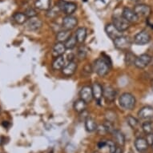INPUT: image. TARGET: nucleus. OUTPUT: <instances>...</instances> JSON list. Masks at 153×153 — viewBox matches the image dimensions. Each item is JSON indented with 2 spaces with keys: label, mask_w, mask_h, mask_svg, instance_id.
Wrapping results in <instances>:
<instances>
[{
  "label": "nucleus",
  "mask_w": 153,
  "mask_h": 153,
  "mask_svg": "<svg viewBox=\"0 0 153 153\" xmlns=\"http://www.w3.org/2000/svg\"><path fill=\"white\" fill-rule=\"evenodd\" d=\"M88 30L85 27H79L75 31V37L77 39V42L79 43H84L86 38H87Z\"/></svg>",
  "instance_id": "4be33fe9"
},
{
  "label": "nucleus",
  "mask_w": 153,
  "mask_h": 153,
  "mask_svg": "<svg viewBox=\"0 0 153 153\" xmlns=\"http://www.w3.org/2000/svg\"><path fill=\"white\" fill-rule=\"evenodd\" d=\"M35 7L41 10H48L51 7V0H36L35 3Z\"/></svg>",
  "instance_id": "aec40b11"
},
{
  "label": "nucleus",
  "mask_w": 153,
  "mask_h": 153,
  "mask_svg": "<svg viewBox=\"0 0 153 153\" xmlns=\"http://www.w3.org/2000/svg\"><path fill=\"white\" fill-rule=\"evenodd\" d=\"M152 91H153V80L152 81Z\"/></svg>",
  "instance_id": "c03bdc74"
},
{
  "label": "nucleus",
  "mask_w": 153,
  "mask_h": 153,
  "mask_svg": "<svg viewBox=\"0 0 153 153\" xmlns=\"http://www.w3.org/2000/svg\"><path fill=\"white\" fill-rule=\"evenodd\" d=\"M67 48H66L65 45L63 43H55V46L53 47L52 49V55L54 57H58V56H61L65 53Z\"/></svg>",
  "instance_id": "6ab92c4d"
},
{
  "label": "nucleus",
  "mask_w": 153,
  "mask_h": 153,
  "mask_svg": "<svg viewBox=\"0 0 153 153\" xmlns=\"http://www.w3.org/2000/svg\"><path fill=\"white\" fill-rule=\"evenodd\" d=\"M70 37V30H64V29H63V30H60V31H59V32L57 33V35H56V40L58 41L59 43H64Z\"/></svg>",
  "instance_id": "5701e85b"
},
{
  "label": "nucleus",
  "mask_w": 153,
  "mask_h": 153,
  "mask_svg": "<svg viewBox=\"0 0 153 153\" xmlns=\"http://www.w3.org/2000/svg\"><path fill=\"white\" fill-rule=\"evenodd\" d=\"M42 26H43V22L37 17L30 18V19H28L26 22V27L29 30H32V31L39 30L42 27Z\"/></svg>",
  "instance_id": "ddd939ff"
},
{
  "label": "nucleus",
  "mask_w": 153,
  "mask_h": 153,
  "mask_svg": "<svg viewBox=\"0 0 153 153\" xmlns=\"http://www.w3.org/2000/svg\"><path fill=\"white\" fill-rule=\"evenodd\" d=\"M136 59V56L133 53L128 51L125 55V63L127 65H132L135 63V61Z\"/></svg>",
  "instance_id": "7c9ffc66"
},
{
  "label": "nucleus",
  "mask_w": 153,
  "mask_h": 153,
  "mask_svg": "<svg viewBox=\"0 0 153 153\" xmlns=\"http://www.w3.org/2000/svg\"><path fill=\"white\" fill-rule=\"evenodd\" d=\"M78 24V19L72 15H67L63 19V28L64 30H71Z\"/></svg>",
  "instance_id": "9d476101"
},
{
  "label": "nucleus",
  "mask_w": 153,
  "mask_h": 153,
  "mask_svg": "<svg viewBox=\"0 0 153 153\" xmlns=\"http://www.w3.org/2000/svg\"><path fill=\"white\" fill-rule=\"evenodd\" d=\"M139 117L145 121L153 120V107L151 106H145L139 111Z\"/></svg>",
  "instance_id": "1a4fd4ad"
},
{
  "label": "nucleus",
  "mask_w": 153,
  "mask_h": 153,
  "mask_svg": "<svg viewBox=\"0 0 153 153\" xmlns=\"http://www.w3.org/2000/svg\"><path fill=\"white\" fill-rule=\"evenodd\" d=\"M152 62V56L148 54H142L138 57H136L134 65L139 69H143L148 67Z\"/></svg>",
  "instance_id": "0eeeda50"
},
{
  "label": "nucleus",
  "mask_w": 153,
  "mask_h": 153,
  "mask_svg": "<svg viewBox=\"0 0 153 153\" xmlns=\"http://www.w3.org/2000/svg\"><path fill=\"white\" fill-rule=\"evenodd\" d=\"M64 66H65V60L63 55L55 57L52 62V68L55 71L62 70Z\"/></svg>",
  "instance_id": "412c9836"
},
{
  "label": "nucleus",
  "mask_w": 153,
  "mask_h": 153,
  "mask_svg": "<svg viewBox=\"0 0 153 153\" xmlns=\"http://www.w3.org/2000/svg\"><path fill=\"white\" fill-rule=\"evenodd\" d=\"M105 32L108 35V37L110 38L111 39H112L113 41L116 39L120 36H121V35H123L122 32L120 30H119L113 23H108V24L106 25Z\"/></svg>",
  "instance_id": "9b49d317"
},
{
  "label": "nucleus",
  "mask_w": 153,
  "mask_h": 153,
  "mask_svg": "<svg viewBox=\"0 0 153 153\" xmlns=\"http://www.w3.org/2000/svg\"><path fill=\"white\" fill-rule=\"evenodd\" d=\"M112 135L115 138V140L119 145L123 146L125 143V136L123 135V133L121 132L119 130H115L112 132Z\"/></svg>",
  "instance_id": "393cba45"
},
{
  "label": "nucleus",
  "mask_w": 153,
  "mask_h": 153,
  "mask_svg": "<svg viewBox=\"0 0 153 153\" xmlns=\"http://www.w3.org/2000/svg\"><path fill=\"white\" fill-rule=\"evenodd\" d=\"M87 108V103L85 101H83L82 99H79L75 101L74 103V109L76 112L81 113L86 111Z\"/></svg>",
  "instance_id": "b1692460"
},
{
  "label": "nucleus",
  "mask_w": 153,
  "mask_h": 153,
  "mask_svg": "<svg viewBox=\"0 0 153 153\" xmlns=\"http://www.w3.org/2000/svg\"><path fill=\"white\" fill-rule=\"evenodd\" d=\"M127 123H128V125L130 126L131 128H132L133 129L136 128V127L139 125L138 120L131 116H128V117H127Z\"/></svg>",
  "instance_id": "473e14b6"
},
{
  "label": "nucleus",
  "mask_w": 153,
  "mask_h": 153,
  "mask_svg": "<svg viewBox=\"0 0 153 153\" xmlns=\"http://www.w3.org/2000/svg\"><path fill=\"white\" fill-rule=\"evenodd\" d=\"M88 55V49L84 46H81L80 48L78 49V52H77V57L79 60H83L87 57Z\"/></svg>",
  "instance_id": "2f4dec72"
},
{
  "label": "nucleus",
  "mask_w": 153,
  "mask_h": 153,
  "mask_svg": "<svg viewBox=\"0 0 153 153\" xmlns=\"http://www.w3.org/2000/svg\"><path fill=\"white\" fill-rule=\"evenodd\" d=\"M103 97L106 102L112 103L115 101L116 97V90L110 85H106L103 87Z\"/></svg>",
  "instance_id": "6e6552de"
},
{
  "label": "nucleus",
  "mask_w": 153,
  "mask_h": 153,
  "mask_svg": "<svg viewBox=\"0 0 153 153\" xmlns=\"http://www.w3.org/2000/svg\"><path fill=\"white\" fill-rule=\"evenodd\" d=\"M78 43V42H77L76 37L71 35V37L68 39V40L66 41L65 43H64V45H65L67 49H73V48L76 46V43Z\"/></svg>",
  "instance_id": "c85d7f7f"
},
{
  "label": "nucleus",
  "mask_w": 153,
  "mask_h": 153,
  "mask_svg": "<svg viewBox=\"0 0 153 153\" xmlns=\"http://www.w3.org/2000/svg\"><path fill=\"white\" fill-rule=\"evenodd\" d=\"M111 66V62L110 59L108 56H105V57L97 59L96 60L94 61L92 68L93 71L97 75L101 77H103L109 72Z\"/></svg>",
  "instance_id": "f257e3e1"
},
{
  "label": "nucleus",
  "mask_w": 153,
  "mask_h": 153,
  "mask_svg": "<svg viewBox=\"0 0 153 153\" xmlns=\"http://www.w3.org/2000/svg\"><path fill=\"white\" fill-rule=\"evenodd\" d=\"M105 146H107V142L106 140H100L98 143V148H103Z\"/></svg>",
  "instance_id": "ea45409f"
},
{
  "label": "nucleus",
  "mask_w": 153,
  "mask_h": 153,
  "mask_svg": "<svg viewBox=\"0 0 153 153\" xmlns=\"http://www.w3.org/2000/svg\"><path fill=\"white\" fill-rule=\"evenodd\" d=\"M134 11L138 15V17L148 18L152 13V9L149 6L145 4H138L134 7Z\"/></svg>",
  "instance_id": "f8f14e48"
},
{
  "label": "nucleus",
  "mask_w": 153,
  "mask_h": 153,
  "mask_svg": "<svg viewBox=\"0 0 153 153\" xmlns=\"http://www.w3.org/2000/svg\"><path fill=\"white\" fill-rule=\"evenodd\" d=\"M85 128L88 131L92 132L94 131L97 130V124L93 119L88 117L85 120Z\"/></svg>",
  "instance_id": "a878e982"
},
{
  "label": "nucleus",
  "mask_w": 153,
  "mask_h": 153,
  "mask_svg": "<svg viewBox=\"0 0 153 153\" xmlns=\"http://www.w3.org/2000/svg\"><path fill=\"white\" fill-rule=\"evenodd\" d=\"M49 153H53V152H49Z\"/></svg>",
  "instance_id": "09e8293b"
},
{
  "label": "nucleus",
  "mask_w": 153,
  "mask_h": 153,
  "mask_svg": "<svg viewBox=\"0 0 153 153\" xmlns=\"http://www.w3.org/2000/svg\"><path fill=\"white\" fill-rule=\"evenodd\" d=\"M80 99H82L86 103H91L93 100V93L92 88L91 86H85L80 90L79 92Z\"/></svg>",
  "instance_id": "4468645a"
},
{
  "label": "nucleus",
  "mask_w": 153,
  "mask_h": 153,
  "mask_svg": "<svg viewBox=\"0 0 153 153\" xmlns=\"http://www.w3.org/2000/svg\"><path fill=\"white\" fill-rule=\"evenodd\" d=\"M6 143V138L3 136H0V145H3Z\"/></svg>",
  "instance_id": "79ce46f5"
},
{
  "label": "nucleus",
  "mask_w": 153,
  "mask_h": 153,
  "mask_svg": "<svg viewBox=\"0 0 153 153\" xmlns=\"http://www.w3.org/2000/svg\"><path fill=\"white\" fill-rule=\"evenodd\" d=\"M119 103L124 110H132L136 106V98L131 93H123L120 96Z\"/></svg>",
  "instance_id": "f03ea898"
},
{
  "label": "nucleus",
  "mask_w": 153,
  "mask_h": 153,
  "mask_svg": "<svg viewBox=\"0 0 153 153\" xmlns=\"http://www.w3.org/2000/svg\"><path fill=\"white\" fill-rule=\"evenodd\" d=\"M112 20L113 24L119 30H120L121 32L125 31L130 27L131 23L127 19H125L123 16H120V15L115 16V17H113Z\"/></svg>",
  "instance_id": "39448f33"
},
{
  "label": "nucleus",
  "mask_w": 153,
  "mask_h": 153,
  "mask_svg": "<svg viewBox=\"0 0 153 153\" xmlns=\"http://www.w3.org/2000/svg\"><path fill=\"white\" fill-rule=\"evenodd\" d=\"M122 16H123L125 19H127L130 23H136V22H138L139 20L138 15H136V12L134 11V10L130 9V8H124L123 10V13H122Z\"/></svg>",
  "instance_id": "dca6fc26"
},
{
  "label": "nucleus",
  "mask_w": 153,
  "mask_h": 153,
  "mask_svg": "<svg viewBox=\"0 0 153 153\" xmlns=\"http://www.w3.org/2000/svg\"><path fill=\"white\" fill-rule=\"evenodd\" d=\"M106 119H107V120L113 123L117 119V116H116V113L112 111H108L106 113Z\"/></svg>",
  "instance_id": "c9c22d12"
},
{
  "label": "nucleus",
  "mask_w": 153,
  "mask_h": 153,
  "mask_svg": "<svg viewBox=\"0 0 153 153\" xmlns=\"http://www.w3.org/2000/svg\"><path fill=\"white\" fill-rule=\"evenodd\" d=\"M0 115H1V108H0Z\"/></svg>",
  "instance_id": "de8ad7c7"
},
{
  "label": "nucleus",
  "mask_w": 153,
  "mask_h": 153,
  "mask_svg": "<svg viewBox=\"0 0 153 153\" xmlns=\"http://www.w3.org/2000/svg\"><path fill=\"white\" fill-rule=\"evenodd\" d=\"M13 19L18 24H23L27 21V17L26 16L25 14L21 12L15 13V15H13Z\"/></svg>",
  "instance_id": "bb28decb"
},
{
  "label": "nucleus",
  "mask_w": 153,
  "mask_h": 153,
  "mask_svg": "<svg viewBox=\"0 0 153 153\" xmlns=\"http://www.w3.org/2000/svg\"><path fill=\"white\" fill-rule=\"evenodd\" d=\"M103 126L104 127V128H105L107 133H111V134H112L113 131L116 130V129L114 128L112 122H110V121L108 120H106L105 122L103 123Z\"/></svg>",
  "instance_id": "72a5a7b5"
},
{
  "label": "nucleus",
  "mask_w": 153,
  "mask_h": 153,
  "mask_svg": "<svg viewBox=\"0 0 153 153\" xmlns=\"http://www.w3.org/2000/svg\"><path fill=\"white\" fill-rule=\"evenodd\" d=\"M142 128L146 135L153 133V123L151 121H145L142 125Z\"/></svg>",
  "instance_id": "c756f323"
},
{
  "label": "nucleus",
  "mask_w": 153,
  "mask_h": 153,
  "mask_svg": "<svg viewBox=\"0 0 153 153\" xmlns=\"http://www.w3.org/2000/svg\"><path fill=\"white\" fill-rule=\"evenodd\" d=\"M114 45L117 49L121 51H127L131 48V40L128 36H123L121 35L116 39L114 40Z\"/></svg>",
  "instance_id": "20e7f679"
},
{
  "label": "nucleus",
  "mask_w": 153,
  "mask_h": 153,
  "mask_svg": "<svg viewBox=\"0 0 153 153\" xmlns=\"http://www.w3.org/2000/svg\"><path fill=\"white\" fill-rule=\"evenodd\" d=\"M91 88H92L93 98L96 100L98 104H100V102L102 100V98H103V88L99 83H93Z\"/></svg>",
  "instance_id": "2eb2a0df"
},
{
  "label": "nucleus",
  "mask_w": 153,
  "mask_h": 153,
  "mask_svg": "<svg viewBox=\"0 0 153 153\" xmlns=\"http://www.w3.org/2000/svg\"><path fill=\"white\" fill-rule=\"evenodd\" d=\"M92 153H100L99 152H97V151H95V152H93Z\"/></svg>",
  "instance_id": "a18cd8bd"
},
{
  "label": "nucleus",
  "mask_w": 153,
  "mask_h": 153,
  "mask_svg": "<svg viewBox=\"0 0 153 153\" xmlns=\"http://www.w3.org/2000/svg\"><path fill=\"white\" fill-rule=\"evenodd\" d=\"M48 12H47V16L48 18H50L51 19H54L55 18L57 17L60 12V10H59V8L57 7V6H55L54 7H51L50 9L48 10H47Z\"/></svg>",
  "instance_id": "cd10ccee"
},
{
  "label": "nucleus",
  "mask_w": 153,
  "mask_h": 153,
  "mask_svg": "<svg viewBox=\"0 0 153 153\" xmlns=\"http://www.w3.org/2000/svg\"><path fill=\"white\" fill-rule=\"evenodd\" d=\"M77 69V64L74 61H71L68 64H66L62 69V73L65 76H71L74 75Z\"/></svg>",
  "instance_id": "f3484780"
},
{
  "label": "nucleus",
  "mask_w": 153,
  "mask_h": 153,
  "mask_svg": "<svg viewBox=\"0 0 153 153\" xmlns=\"http://www.w3.org/2000/svg\"><path fill=\"white\" fill-rule=\"evenodd\" d=\"M93 71V68L92 65H91L89 63L86 64L84 67H83V70H82V75L83 76H88L91 74V72Z\"/></svg>",
  "instance_id": "f704fd0d"
},
{
  "label": "nucleus",
  "mask_w": 153,
  "mask_h": 153,
  "mask_svg": "<svg viewBox=\"0 0 153 153\" xmlns=\"http://www.w3.org/2000/svg\"><path fill=\"white\" fill-rule=\"evenodd\" d=\"M151 40V35L147 30H141L134 37V43L137 45H145Z\"/></svg>",
  "instance_id": "423d86ee"
},
{
  "label": "nucleus",
  "mask_w": 153,
  "mask_h": 153,
  "mask_svg": "<svg viewBox=\"0 0 153 153\" xmlns=\"http://www.w3.org/2000/svg\"><path fill=\"white\" fill-rule=\"evenodd\" d=\"M152 150H153V144H152Z\"/></svg>",
  "instance_id": "49530a36"
},
{
  "label": "nucleus",
  "mask_w": 153,
  "mask_h": 153,
  "mask_svg": "<svg viewBox=\"0 0 153 153\" xmlns=\"http://www.w3.org/2000/svg\"><path fill=\"white\" fill-rule=\"evenodd\" d=\"M2 125L5 128H7L10 127V123L8 122V121H3V123H2Z\"/></svg>",
  "instance_id": "a19ab883"
},
{
  "label": "nucleus",
  "mask_w": 153,
  "mask_h": 153,
  "mask_svg": "<svg viewBox=\"0 0 153 153\" xmlns=\"http://www.w3.org/2000/svg\"><path fill=\"white\" fill-rule=\"evenodd\" d=\"M148 143L147 140L142 137L137 138L135 141V147H136V150L140 152H143L146 151L148 148Z\"/></svg>",
  "instance_id": "a211bd4d"
},
{
  "label": "nucleus",
  "mask_w": 153,
  "mask_h": 153,
  "mask_svg": "<svg viewBox=\"0 0 153 153\" xmlns=\"http://www.w3.org/2000/svg\"><path fill=\"white\" fill-rule=\"evenodd\" d=\"M26 15V16L29 19L30 18H34V17H36L37 16V11L32 7H30V8H27V10H26L25 13H24Z\"/></svg>",
  "instance_id": "e433bc0d"
},
{
  "label": "nucleus",
  "mask_w": 153,
  "mask_h": 153,
  "mask_svg": "<svg viewBox=\"0 0 153 153\" xmlns=\"http://www.w3.org/2000/svg\"><path fill=\"white\" fill-rule=\"evenodd\" d=\"M113 153H122V148H117L116 150Z\"/></svg>",
  "instance_id": "37998d69"
},
{
  "label": "nucleus",
  "mask_w": 153,
  "mask_h": 153,
  "mask_svg": "<svg viewBox=\"0 0 153 153\" xmlns=\"http://www.w3.org/2000/svg\"><path fill=\"white\" fill-rule=\"evenodd\" d=\"M56 6L59 8L60 11L65 15H71L77 9V4L73 2H68L65 0H59Z\"/></svg>",
  "instance_id": "7ed1b4c3"
},
{
  "label": "nucleus",
  "mask_w": 153,
  "mask_h": 153,
  "mask_svg": "<svg viewBox=\"0 0 153 153\" xmlns=\"http://www.w3.org/2000/svg\"><path fill=\"white\" fill-rule=\"evenodd\" d=\"M147 141H148V144H153V133H151V134H148L147 135V138H146Z\"/></svg>",
  "instance_id": "58836bf2"
},
{
  "label": "nucleus",
  "mask_w": 153,
  "mask_h": 153,
  "mask_svg": "<svg viewBox=\"0 0 153 153\" xmlns=\"http://www.w3.org/2000/svg\"><path fill=\"white\" fill-rule=\"evenodd\" d=\"M107 142V146H108V148H109V150H110V153H113L116 150V143L114 142V141L111 140H106Z\"/></svg>",
  "instance_id": "4c0bfd02"
}]
</instances>
